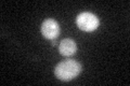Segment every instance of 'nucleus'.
I'll return each mask as SVG.
<instances>
[{"instance_id":"3","label":"nucleus","mask_w":130,"mask_h":86,"mask_svg":"<svg viewBox=\"0 0 130 86\" xmlns=\"http://www.w3.org/2000/svg\"><path fill=\"white\" fill-rule=\"evenodd\" d=\"M40 30H41V35L49 40L56 39L60 36V31H61L59 23L53 18L44 19L43 23L41 24Z\"/></svg>"},{"instance_id":"1","label":"nucleus","mask_w":130,"mask_h":86,"mask_svg":"<svg viewBox=\"0 0 130 86\" xmlns=\"http://www.w3.org/2000/svg\"><path fill=\"white\" fill-rule=\"evenodd\" d=\"M83 70L81 65L76 60L73 59H67L63 60L56 65L54 69V74L59 80L68 82L79 74Z\"/></svg>"},{"instance_id":"2","label":"nucleus","mask_w":130,"mask_h":86,"mask_svg":"<svg viewBox=\"0 0 130 86\" xmlns=\"http://www.w3.org/2000/svg\"><path fill=\"white\" fill-rule=\"evenodd\" d=\"M76 24L79 29L86 32H91L95 30L100 25V20L98 16L91 12H83L76 18Z\"/></svg>"},{"instance_id":"4","label":"nucleus","mask_w":130,"mask_h":86,"mask_svg":"<svg viewBox=\"0 0 130 86\" xmlns=\"http://www.w3.org/2000/svg\"><path fill=\"white\" fill-rule=\"evenodd\" d=\"M77 51V46L74 40L72 39H63L61 41L60 45H59V52L61 55L63 56H73Z\"/></svg>"}]
</instances>
